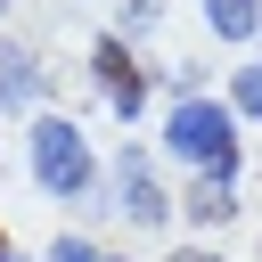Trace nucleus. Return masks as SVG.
Returning a JSON list of instances; mask_svg holds the SVG:
<instances>
[{"label":"nucleus","instance_id":"obj_1","mask_svg":"<svg viewBox=\"0 0 262 262\" xmlns=\"http://www.w3.org/2000/svg\"><path fill=\"white\" fill-rule=\"evenodd\" d=\"M164 147L180 156V164H196L205 180H237V115L221 106V98H205V90H188L172 115H164Z\"/></svg>","mask_w":262,"mask_h":262},{"label":"nucleus","instance_id":"obj_2","mask_svg":"<svg viewBox=\"0 0 262 262\" xmlns=\"http://www.w3.org/2000/svg\"><path fill=\"white\" fill-rule=\"evenodd\" d=\"M33 180H41L49 196H90L98 164H90V139H82L66 115H41V123H33Z\"/></svg>","mask_w":262,"mask_h":262},{"label":"nucleus","instance_id":"obj_3","mask_svg":"<svg viewBox=\"0 0 262 262\" xmlns=\"http://www.w3.org/2000/svg\"><path fill=\"white\" fill-rule=\"evenodd\" d=\"M90 66H98V90H106V106H115L123 123H139V106H147V74L131 66V49L106 33V41L90 49Z\"/></svg>","mask_w":262,"mask_h":262},{"label":"nucleus","instance_id":"obj_4","mask_svg":"<svg viewBox=\"0 0 262 262\" xmlns=\"http://www.w3.org/2000/svg\"><path fill=\"white\" fill-rule=\"evenodd\" d=\"M115 205H123V213H131V221H139V229H156V221H164V213H172V205H164V188H156V172H147V156H139V147H123V156H115Z\"/></svg>","mask_w":262,"mask_h":262},{"label":"nucleus","instance_id":"obj_5","mask_svg":"<svg viewBox=\"0 0 262 262\" xmlns=\"http://www.w3.org/2000/svg\"><path fill=\"white\" fill-rule=\"evenodd\" d=\"M33 90H41L33 57H25L16 41H0V115H8V106H33Z\"/></svg>","mask_w":262,"mask_h":262},{"label":"nucleus","instance_id":"obj_6","mask_svg":"<svg viewBox=\"0 0 262 262\" xmlns=\"http://www.w3.org/2000/svg\"><path fill=\"white\" fill-rule=\"evenodd\" d=\"M205 25L221 41H254L262 33V0H205Z\"/></svg>","mask_w":262,"mask_h":262},{"label":"nucleus","instance_id":"obj_7","mask_svg":"<svg viewBox=\"0 0 262 262\" xmlns=\"http://www.w3.org/2000/svg\"><path fill=\"white\" fill-rule=\"evenodd\" d=\"M188 213H196V221H229V213H237V196H229L221 180H205V188H188Z\"/></svg>","mask_w":262,"mask_h":262},{"label":"nucleus","instance_id":"obj_8","mask_svg":"<svg viewBox=\"0 0 262 262\" xmlns=\"http://www.w3.org/2000/svg\"><path fill=\"white\" fill-rule=\"evenodd\" d=\"M237 115H262V66H237Z\"/></svg>","mask_w":262,"mask_h":262},{"label":"nucleus","instance_id":"obj_9","mask_svg":"<svg viewBox=\"0 0 262 262\" xmlns=\"http://www.w3.org/2000/svg\"><path fill=\"white\" fill-rule=\"evenodd\" d=\"M49 262H106V254H98L90 237H57V246H49Z\"/></svg>","mask_w":262,"mask_h":262},{"label":"nucleus","instance_id":"obj_10","mask_svg":"<svg viewBox=\"0 0 262 262\" xmlns=\"http://www.w3.org/2000/svg\"><path fill=\"white\" fill-rule=\"evenodd\" d=\"M172 262H221V254H205V246H188V254H172Z\"/></svg>","mask_w":262,"mask_h":262},{"label":"nucleus","instance_id":"obj_11","mask_svg":"<svg viewBox=\"0 0 262 262\" xmlns=\"http://www.w3.org/2000/svg\"><path fill=\"white\" fill-rule=\"evenodd\" d=\"M8 262H16V254H8Z\"/></svg>","mask_w":262,"mask_h":262},{"label":"nucleus","instance_id":"obj_12","mask_svg":"<svg viewBox=\"0 0 262 262\" xmlns=\"http://www.w3.org/2000/svg\"><path fill=\"white\" fill-rule=\"evenodd\" d=\"M0 8H8V0H0Z\"/></svg>","mask_w":262,"mask_h":262}]
</instances>
